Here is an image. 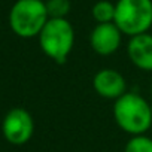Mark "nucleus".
<instances>
[{
    "instance_id": "obj_1",
    "label": "nucleus",
    "mask_w": 152,
    "mask_h": 152,
    "mask_svg": "<svg viewBox=\"0 0 152 152\" xmlns=\"http://www.w3.org/2000/svg\"><path fill=\"white\" fill-rule=\"evenodd\" d=\"M113 119L127 134L142 136L152 127V104L137 93H125L113 102Z\"/></svg>"
},
{
    "instance_id": "obj_2",
    "label": "nucleus",
    "mask_w": 152,
    "mask_h": 152,
    "mask_svg": "<svg viewBox=\"0 0 152 152\" xmlns=\"http://www.w3.org/2000/svg\"><path fill=\"white\" fill-rule=\"evenodd\" d=\"M37 39L48 58L57 64H64L75 46V28L69 20H48Z\"/></svg>"
},
{
    "instance_id": "obj_3",
    "label": "nucleus",
    "mask_w": 152,
    "mask_h": 152,
    "mask_svg": "<svg viewBox=\"0 0 152 152\" xmlns=\"http://www.w3.org/2000/svg\"><path fill=\"white\" fill-rule=\"evenodd\" d=\"M48 20L43 0H17L9 11V27L23 39L37 37Z\"/></svg>"
},
{
    "instance_id": "obj_4",
    "label": "nucleus",
    "mask_w": 152,
    "mask_h": 152,
    "mask_svg": "<svg viewBox=\"0 0 152 152\" xmlns=\"http://www.w3.org/2000/svg\"><path fill=\"white\" fill-rule=\"evenodd\" d=\"M115 26L130 37L149 33L152 27V0H118Z\"/></svg>"
},
{
    "instance_id": "obj_5",
    "label": "nucleus",
    "mask_w": 152,
    "mask_h": 152,
    "mask_svg": "<svg viewBox=\"0 0 152 152\" xmlns=\"http://www.w3.org/2000/svg\"><path fill=\"white\" fill-rule=\"evenodd\" d=\"M2 133L11 145H26L34 134V119L31 113L24 107L11 109L2 121Z\"/></svg>"
},
{
    "instance_id": "obj_6",
    "label": "nucleus",
    "mask_w": 152,
    "mask_h": 152,
    "mask_svg": "<svg viewBox=\"0 0 152 152\" xmlns=\"http://www.w3.org/2000/svg\"><path fill=\"white\" fill-rule=\"evenodd\" d=\"M93 88L102 99L113 102L128 93L125 78L115 69H100L93 78Z\"/></svg>"
},
{
    "instance_id": "obj_7",
    "label": "nucleus",
    "mask_w": 152,
    "mask_h": 152,
    "mask_svg": "<svg viewBox=\"0 0 152 152\" xmlns=\"http://www.w3.org/2000/svg\"><path fill=\"white\" fill-rule=\"evenodd\" d=\"M121 40H122V33L115 26V23L97 24L90 33L91 49L103 57L115 54L121 46Z\"/></svg>"
},
{
    "instance_id": "obj_8",
    "label": "nucleus",
    "mask_w": 152,
    "mask_h": 152,
    "mask_svg": "<svg viewBox=\"0 0 152 152\" xmlns=\"http://www.w3.org/2000/svg\"><path fill=\"white\" fill-rule=\"evenodd\" d=\"M130 61L143 72H152V34L143 33L130 37L127 43Z\"/></svg>"
},
{
    "instance_id": "obj_9",
    "label": "nucleus",
    "mask_w": 152,
    "mask_h": 152,
    "mask_svg": "<svg viewBox=\"0 0 152 152\" xmlns=\"http://www.w3.org/2000/svg\"><path fill=\"white\" fill-rule=\"evenodd\" d=\"M91 15L97 24H109L115 21V3L109 0H99L91 9Z\"/></svg>"
},
{
    "instance_id": "obj_10",
    "label": "nucleus",
    "mask_w": 152,
    "mask_h": 152,
    "mask_svg": "<svg viewBox=\"0 0 152 152\" xmlns=\"http://www.w3.org/2000/svg\"><path fill=\"white\" fill-rule=\"evenodd\" d=\"M45 6L49 20H67V15L72 9L70 0H46Z\"/></svg>"
},
{
    "instance_id": "obj_11",
    "label": "nucleus",
    "mask_w": 152,
    "mask_h": 152,
    "mask_svg": "<svg viewBox=\"0 0 152 152\" xmlns=\"http://www.w3.org/2000/svg\"><path fill=\"white\" fill-rule=\"evenodd\" d=\"M124 152H152V139L146 134L133 136L125 143Z\"/></svg>"
},
{
    "instance_id": "obj_12",
    "label": "nucleus",
    "mask_w": 152,
    "mask_h": 152,
    "mask_svg": "<svg viewBox=\"0 0 152 152\" xmlns=\"http://www.w3.org/2000/svg\"><path fill=\"white\" fill-rule=\"evenodd\" d=\"M43 2H46V0H43Z\"/></svg>"
}]
</instances>
